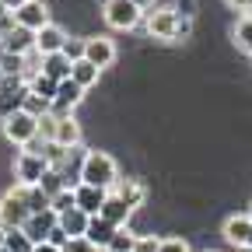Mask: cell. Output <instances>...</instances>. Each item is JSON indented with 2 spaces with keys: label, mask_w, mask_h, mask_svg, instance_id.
Listing matches in <instances>:
<instances>
[{
  "label": "cell",
  "mask_w": 252,
  "mask_h": 252,
  "mask_svg": "<svg viewBox=\"0 0 252 252\" xmlns=\"http://www.w3.org/2000/svg\"><path fill=\"white\" fill-rule=\"evenodd\" d=\"M137 238H140V235H133L130 228H119V231L112 235V242H109L105 252H133V249H137Z\"/></svg>",
  "instance_id": "obj_26"
},
{
  "label": "cell",
  "mask_w": 252,
  "mask_h": 252,
  "mask_svg": "<svg viewBox=\"0 0 252 252\" xmlns=\"http://www.w3.org/2000/svg\"><path fill=\"white\" fill-rule=\"evenodd\" d=\"M231 35H235V46L242 49V53H249L252 56V18H238L235 21V32H231Z\"/></svg>",
  "instance_id": "obj_24"
},
{
  "label": "cell",
  "mask_w": 252,
  "mask_h": 252,
  "mask_svg": "<svg viewBox=\"0 0 252 252\" xmlns=\"http://www.w3.org/2000/svg\"><path fill=\"white\" fill-rule=\"evenodd\" d=\"M158 242H161V238H154V235H140L133 252H158Z\"/></svg>",
  "instance_id": "obj_37"
},
{
  "label": "cell",
  "mask_w": 252,
  "mask_h": 252,
  "mask_svg": "<svg viewBox=\"0 0 252 252\" xmlns=\"http://www.w3.org/2000/svg\"><path fill=\"white\" fill-rule=\"evenodd\" d=\"M35 245H32V238L18 228V231H7V238H4V252H32Z\"/></svg>",
  "instance_id": "obj_28"
},
{
  "label": "cell",
  "mask_w": 252,
  "mask_h": 252,
  "mask_svg": "<svg viewBox=\"0 0 252 252\" xmlns=\"http://www.w3.org/2000/svg\"><path fill=\"white\" fill-rule=\"evenodd\" d=\"M105 189H98V186H84V182H77L74 186V203H77V210H84L88 217H94L102 210V203H105Z\"/></svg>",
  "instance_id": "obj_13"
},
{
  "label": "cell",
  "mask_w": 252,
  "mask_h": 252,
  "mask_svg": "<svg viewBox=\"0 0 252 252\" xmlns=\"http://www.w3.org/2000/svg\"><path fill=\"white\" fill-rule=\"evenodd\" d=\"M53 144H60L63 151H74V147H81V123H77L74 116H60Z\"/></svg>",
  "instance_id": "obj_15"
},
{
  "label": "cell",
  "mask_w": 252,
  "mask_h": 252,
  "mask_svg": "<svg viewBox=\"0 0 252 252\" xmlns=\"http://www.w3.org/2000/svg\"><path fill=\"white\" fill-rule=\"evenodd\" d=\"M249 231H252V217H249V214H235V217L224 220V238H228L235 249H245Z\"/></svg>",
  "instance_id": "obj_17"
},
{
  "label": "cell",
  "mask_w": 252,
  "mask_h": 252,
  "mask_svg": "<svg viewBox=\"0 0 252 252\" xmlns=\"http://www.w3.org/2000/svg\"><path fill=\"white\" fill-rule=\"evenodd\" d=\"M63 56H67L70 63H77L84 56V39H67V46H63Z\"/></svg>",
  "instance_id": "obj_33"
},
{
  "label": "cell",
  "mask_w": 252,
  "mask_h": 252,
  "mask_svg": "<svg viewBox=\"0 0 252 252\" xmlns=\"http://www.w3.org/2000/svg\"><path fill=\"white\" fill-rule=\"evenodd\" d=\"M175 25H179L175 7H154L147 14V35L151 39H175Z\"/></svg>",
  "instance_id": "obj_8"
},
{
  "label": "cell",
  "mask_w": 252,
  "mask_h": 252,
  "mask_svg": "<svg viewBox=\"0 0 252 252\" xmlns=\"http://www.w3.org/2000/svg\"><path fill=\"white\" fill-rule=\"evenodd\" d=\"M28 91H32V94H39V98H46V102H53L56 81H49L46 74H32V77H28Z\"/></svg>",
  "instance_id": "obj_25"
},
{
  "label": "cell",
  "mask_w": 252,
  "mask_h": 252,
  "mask_svg": "<svg viewBox=\"0 0 252 252\" xmlns=\"http://www.w3.org/2000/svg\"><path fill=\"white\" fill-rule=\"evenodd\" d=\"M46 172H49V161H46L42 154L21 151V154L14 158V179H18V186H39Z\"/></svg>",
  "instance_id": "obj_5"
},
{
  "label": "cell",
  "mask_w": 252,
  "mask_h": 252,
  "mask_svg": "<svg viewBox=\"0 0 252 252\" xmlns=\"http://www.w3.org/2000/svg\"><path fill=\"white\" fill-rule=\"evenodd\" d=\"M81 98H84V88H81V84H74V81L67 77V81H60V84H56L53 109H49V112H56V116H70V112L81 105Z\"/></svg>",
  "instance_id": "obj_7"
},
{
  "label": "cell",
  "mask_w": 252,
  "mask_h": 252,
  "mask_svg": "<svg viewBox=\"0 0 252 252\" xmlns=\"http://www.w3.org/2000/svg\"><path fill=\"white\" fill-rule=\"evenodd\" d=\"M0 49L25 60L28 53H35V32H28V28H18V25H14V32H11L4 42H0Z\"/></svg>",
  "instance_id": "obj_14"
},
{
  "label": "cell",
  "mask_w": 252,
  "mask_h": 252,
  "mask_svg": "<svg viewBox=\"0 0 252 252\" xmlns=\"http://www.w3.org/2000/svg\"><path fill=\"white\" fill-rule=\"evenodd\" d=\"M112 193H116L126 207H130V210H137V207L144 203V196H147V189H144V182H140V179H119Z\"/></svg>",
  "instance_id": "obj_18"
},
{
  "label": "cell",
  "mask_w": 252,
  "mask_h": 252,
  "mask_svg": "<svg viewBox=\"0 0 252 252\" xmlns=\"http://www.w3.org/2000/svg\"><path fill=\"white\" fill-rule=\"evenodd\" d=\"M88 214L84 210H67V214H60V220H56V228L63 231V235H67V238H84V231H88Z\"/></svg>",
  "instance_id": "obj_19"
},
{
  "label": "cell",
  "mask_w": 252,
  "mask_h": 252,
  "mask_svg": "<svg viewBox=\"0 0 252 252\" xmlns=\"http://www.w3.org/2000/svg\"><path fill=\"white\" fill-rule=\"evenodd\" d=\"M67 39H70L67 32H63L60 25H53V21H49L46 28H39V32H35V53H39V56H53V53H63Z\"/></svg>",
  "instance_id": "obj_11"
},
{
  "label": "cell",
  "mask_w": 252,
  "mask_h": 252,
  "mask_svg": "<svg viewBox=\"0 0 252 252\" xmlns=\"http://www.w3.org/2000/svg\"><path fill=\"white\" fill-rule=\"evenodd\" d=\"M56 123H60L56 112H46V116L39 119V137H42L46 144H53V137H56Z\"/></svg>",
  "instance_id": "obj_31"
},
{
  "label": "cell",
  "mask_w": 252,
  "mask_h": 252,
  "mask_svg": "<svg viewBox=\"0 0 252 252\" xmlns=\"http://www.w3.org/2000/svg\"><path fill=\"white\" fill-rule=\"evenodd\" d=\"M77 179H81L84 186H98V189H105V193H112L116 182H119L116 158L105 154V151H88V154L81 158V172H77Z\"/></svg>",
  "instance_id": "obj_1"
},
{
  "label": "cell",
  "mask_w": 252,
  "mask_h": 252,
  "mask_svg": "<svg viewBox=\"0 0 252 252\" xmlns=\"http://www.w3.org/2000/svg\"><path fill=\"white\" fill-rule=\"evenodd\" d=\"M98 74H102V70L94 67V63H88L84 56H81L77 63H70V81H74V84H81L84 91H88L91 84H98Z\"/></svg>",
  "instance_id": "obj_22"
},
{
  "label": "cell",
  "mask_w": 252,
  "mask_h": 252,
  "mask_svg": "<svg viewBox=\"0 0 252 252\" xmlns=\"http://www.w3.org/2000/svg\"><path fill=\"white\" fill-rule=\"evenodd\" d=\"M4 238H7V231H4V228H0V249H4Z\"/></svg>",
  "instance_id": "obj_43"
},
{
  "label": "cell",
  "mask_w": 252,
  "mask_h": 252,
  "mask_svg": "<svg viewBox=\"0 0 252 252\" xmlns=\"http://www.w3.org/2000/svg\"><path fill=\"white\" fill-rule=\"evenodd\" d=\"M102 14H105V25L116 28V32H130V28H137L140 18H144V11L133 4V0H105Z\"/></svg>",
  "instance_id": "obj_3"
},
{
  "label": "cell",
  "mask_w": 252,
  "mask_h": 252,
  "mask_svg": "<svg viewBox=\"0 0 252 252\" xmlns=\"http://www.w3.org/2000/svg\"><path fill=\"white\" fill-rule=\"evenodd\" d=\"M63 252H98L88 238H67V245H63Z\"/></svg>",
  "instance_id": "obj_35"
},
{
  "label": "cell",
  "mask_w": 252,
  "mask_h": 252,
  "mask_svg": "<svg viewBox=\"0 0 252 252\" xmlns=\"http://www.w3.org/2000/svg\"><path fill=\"white\" fill-rule=\"evenodd\" d=\"M245 18H252V7H249V14H245Z\"/></svg>",
  "instance_id": "obj_45"
},
{
  "label": "cell",
  "mask_w": 252,
  "mask_h": 252,
  "mask_svg": "<svg viewBox=\"0 0 252 252\" xmlns=\"http://www.w3.org/2000/svg\"><path fill=\"white\" fill-rule=\"evenodd\" d=\"M133 4H137V7H140L144 14H151V11H154V4H158V0H133Z\"/></svg>",
  "instance_id": "obj_41"
},
{
  "label": "cell",
  "mask_w": 252,
  "mask_h": 252,
  "mask_svg": "<svg viewBox=\"0 0 252 252\" xmlns=\"http://www.w3.org/2000/svg\"><path fill=\"white\" fill-rule=\"evenodd\" d=\"M74 207H77V203H74V189H63L60 196L49 200V210H53L56 217H60V214H67V210H74Z\"/></svg>",
  "instance_id": "obj_30"
},
{
  "label": "cell",
  "mask_w": 252,
  "mask_h": 252,
  "mask_svg": "<svg viewBox=\"0 0 252 252\" xmlns=\"http://www.w3.org/2000/svg\"><path fill=\"white\" fill-rule=\"evenodd\" d=\"M14 32V11H7V7H0V42H4L7 35Z\"/></svg>",
  "instance_id": "obj_34"
},
{
  "label": "cell",
  "mask_w": 252,
  "mask_h": 252,
  "mask_svg": "<svg viewBox=\"0 0 252 252\" xmlns=\"http://www.w3.org/2000/svg\"><path fill=\"white\" fill-rule=\"evenodd\" d=\"M0 252H4V249H0Z\"/></svg>",
  "instance_id": "obj_49"
},
{
  "label": "cell",
  "mask_w": 252,
  "mask_h": 252,
  "mask_svg": "<svg viewBox=\"0 0 252 252\" xmlns=\"http://www.w3.org/2000/svg\"><path fill=\"white\" fill-rule=\"evenodd\" d=\"M207 252H214V249H207Z\"/></svg>",
  "instance_id": "obj_48"
},
{
  "label": "cell",
  "mask_w": 252,
  "mask_h": 252,
  "mask_svg": "<svg viewBox=\"0 0 252 252\" xmlns=\"http://www.w3.org/2000/svg\"><path fill=\"white\" fill-rule=\"evenodd\" d=\"M189 32H193V21L189 18H179V25H175V39H189ZM172 39V42H175Z\"/></svg>",
  "instance_id": "obj_38"
},
{
  "label": "cell",
  "mask_w": 252,
  "mask_h": 252,
  "mask_svg": "<svg viewBox=\"0 0 252 252\" xmlns=\"http://www.w3.org/2000/svg\"><path fill=\"white\" fill-rule=\"evenodd\" d=\"M39 74H46L49 81H67L70 77V60L63 56V53H53V56H42V67H39Z\"/></svg>",
  "instance_id": "obj_21"
},
{
  "label": "cell",
  "mask_w": 252,
  "mask_h": 252,
  "mask_svg": "<svg viewBox=\"0 0 252 252\" xmlns=\"http://www.w3.org/2000/svg\"><path fill=\"white\" fill-rule=\"evenodd\" d=\"M116 231H119V228H112L109 220H102V217H91V220H88V231H84V238H88L94 249L102 252V249H109V242H112V235H116Z\"/></svg>",
  "instance_id": "obj_20"
},
{
  "label": "cell",
  "mask_w": 252,
  "mask_h": 252,
  "mask_svg": "<svg viewBox=\"0 0 252 252\" xmlns=\"http://www.w3.org/2000/svg\"><path fill=\"white\" fill-rule=\"evenodd\" d=\"M25 98H28V81L25 77H4L0 81V119H11L14 112H21Z\"/></svg>",
  "instance_id": "obj_4"
},
{
  "label": "cell",
  "mask_w": 252,
  "mask_h": 252,
  "mask_svg": "<svg viewBox=\"0 0 252 252\" xmlns=\"http://www.w3.org/2000/svg\"><path fill=\"white\" fill-rule=\"evenodd\" d=\"M14 25L18 28H28V32H39L49 25V7L42 4V0H28V4H21L14 11Z\"/></svg>",
  "instance_id": "obj_9"
},
{
  "label": "cell",
  "mask_w": 252,
  "mask_h": 252,
  "mask_svg": "<svg viewBox=\"0 0 252 252\" xmlns=\"http://www.w3.org/2000/svg\"><path fill=\"white\" fill-rule=\"evenodd\" d=\"M21 193H25V203L32 214H39V210H49V196L42 193L39 186H21Z\"/></svg>",
  "instance_id": "obj_27"
},
{
  "label": "cell",
  "mask_w": 252,
  "mask_h": 252,
  "mask_svg": "<svg viewBox=\"0 0 252 252\" xmlns=\"http://www.w3.org/2000/svg\"><path fill=\"white\" fill-rule=\"evenodd\" d=\"M175 14L193 21V14H196V0H175Z\"/></svg>",
  "instance_id": "obj_36"
},
{
  "label": "cell",
  "mask_w": 252,
  "mask_h": 252,
  "mask_svg": "<svg viewBox=\"0 0 252 252\" xmlns=\"http://www.w3.org/2000/svg\"><path fill=\"white\" fill-rule=\"evenodd\" d=\"M0 4H4V7H7V11H18V7H21V4H28V0H0Z\"/></svg>",
  "instance_id": "obj_42"
},
{
  "label": "cell",
  "mask_w": 252,
  "mask_h": 252,
  "mask_svg": "<svg viewBox=\"0 0 252 252\" xmlns=\"http://www.w3.org/2000/svg\"><path fill=\"white\" fill-rule=\"evenodd\" d=\"M28 217H32V210L25 203L21 186L11 189V193H4V200H0V228H4V231H18V228H25Z\"/></svg>",
  "instance_id": "obj_2"
},
{
  "label": "cell",
  "mask_w": 252,
  "mask_h": 252,
  "mask_svg": "<svg viewBox=\"0 0 252 252\" xmlns=\"http://www.w3.org/2000/svg\"><path fill=\"white\" fill-rule=\"evenodd\" d=\"M56 220H60V217H56L53 210H39V214H32V217L25 220L21 231L32 238V245H39V242H49V235L56 231Z\"/></svg>",
  "instance_id": "obj_10"
},
{
  "label": "cell",
  "mask_w": 252,
  "mask_h": 252,
  "mask_svg": "<svg viewBox=\"0 0 252 252\" xmlns=\"http://www.w3.org/2000/svg\"><path fill=\"white\" fill-rule=\"evenodd\" d=\"M84 60L94 63L98 70L109 67V63L116 60V42L105 39V35H91V39H84Z\"/></svg>",
  "instance_id": "obj_12"
},
{
  "label": "cell",
  "mask_w": 252,
  "mask_h": 252,
  "mask_svg": "<svg viewBox=\"0 0 252 252\" xmlns=\"http://www.w3.org/2000/svg\"><path fill=\"white\" fill-rule=\"evenodd\" d=\"M228 7H231V11H238V14H249L252 0H228Z\"/></svg>",
  "instance_id": "obj_39"
},
{
  "label": "cell",
  "mask_w": 252,
  "mask_h": 252,
  "mask_svg": "<svg viewBox=\"0 0 252 252\" xmlns=\"http://www.w3.org/2000/svg\"><path fill=\"white\" fill-rule=\"evenodd\" d=\"M158 252H193L186 238H161L158 242Z\"/></svg>",
  "instance_id": "obj_32"
},
{
  "label": "cell",
  "mask_w": 252,
  "mask_h": 252,
  "mask_svg": "<svg viewBox=\"0 0 252 252\" xmlns=\"http://www.w3.org/2000/svg\"><path fill=\"white\" fill-rule=\"evenodd\" d=\"M245 249H252V231H249V242H245Z\"/></svg>",
  "instance_id": "obj_44"
},
{
  "label": "cell",
  "mask_w": 252,
  "mask_h": 252,
  "mask_svg": "<svg viewBox=\"0 0 252 252\" xmlns=\"http://www.w3.org/2000/svg\"><path fill=\"white\" fill-rule=\"evenodd\" d=\"M249 217H252V207H249Z\"/></svg>",
  "instance_id": "obj_47"
},
{
  "label": "cell",
  "mask_w": 252,
  "mask_h": 252,
  "mask_svg": "<svg viewBox=\"0 0 252 252\" xmlns=\"http://www.w3.org/2000/svg\"><path fill=\"white\" fill-rule=\"evenodd\" d=\"M238 252H252V249H238Z\"/></svg>",
  "instance_id": "obj_46"
},
{
  "label": "cell",
  "mask_w": 252,
  "mask_h": 252,
  "mask_svg": "<svg viewBox=\"0 0 252 252\" xmlns=\"http://www.w3.org/2000/svg\"><path fill=\"white\" fill-rule=\"evenodd\" d=\"M39 189H42V193H46V196L53 200V196H60V193H63V189H70V186H67V175H63L60 168H49V172L42 175Z\"/></svg>",
  "instance_id": "obj_23"
},
{
  "label": "cell",
  "mask_w": 252,
  "mask_h": 252,
  "mask_svg": "<svg viewBox=\"0 0 252 252\" xmlns=\"http://www.w3.org/2000/svg\"><path fill=\"white\" fill-rule=\"evenodd\" d=\"M49 109H53V102H46V98H39V94H32V91H28V98H25V109H21V112H28V116L42 119Z\"/></svg>",
  "instance_id": "obj_29"
},
{
  "label": "cell",
  "mask_w": 252,
  "mask_h": 252,
  "mask_svg": "<svg viewBox=\"0 0 252 252\" xmlns=\"http://www.w3.org/2000/svg\"><path fill=\"white\" fill-rule=\"evenodd\" d=\"M130 214H133L130 207H126V203H123V200H119L116 193H109V196H105V203H102V210L94 214V217L109 220L112 228H126V220H130Z\"/></svg>",
  "instance_id": "obj_16"
},
{
  "label": "cell",
  "mask_w": 252,
  "mask_h": 252,
  "mask_svg": "<svg viewBox=\"0 0 252 252\" xmlns=\"http://www.w3.org/2000/svg\"><path fill=\"white\" fill-rule=\"evenodd\" d=\"M4 137H7L14 147H25L28 140L39 137V119L28 116V112H14L11 119H4Z\"/></svg>",
  "instance_id": "obj_6"
},
{
  "label": "cell",
  "mask_w": 252,
  "mask_h": 252,
  "mask_svg": "<svg viewBox=\"0 0 252 252\" xmlns=\"http://www.w3.org/2000/svg\"><path fill=\"white\" fill-rule=\"evenodd\" d=\"M32 252H63V249H56L53 242H39L35 249H32Z\"/></svg>",
  "instance_id": "obj_40"
}]
</instances>
